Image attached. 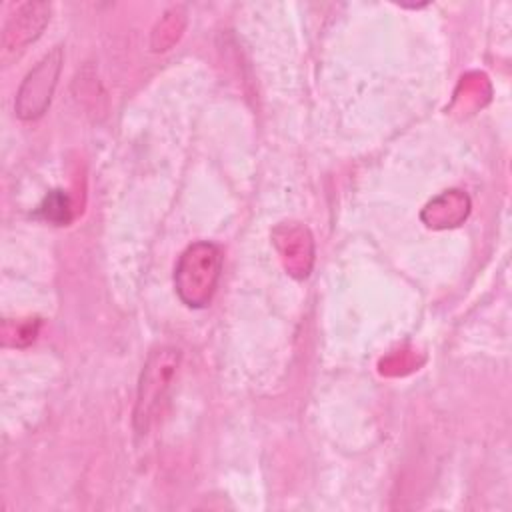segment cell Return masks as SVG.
<instances>
[{
  "instance_id": "6da1fadb",
  "label": "cell",
  "mask_w": 512,
  "mask_h": 512,
  "mask_svg": "<svg viewBox=\"0 0 512 512\" xmlns=\"http://www.w3.org/2000/svg\"><path fill=\"white\" fill-rule=\"evenodd\" d=\"M222 262L224 256L218 244L208 240L190 244L180 254L174 268V288L178 298L190 308L208 306L220 280Z\"/></svg>"
},
{
  "instance_id": "7a4b0ae2",
  "label": "cell",
  "mask_w": 512,
  "mask_h": 512,
  "mask_svg": "<svg viewBox=\"0 0 512 512\" xmlns=\"http://www.w3.org/2000/svg\"><path fill=\"white\" fill-rule=\"evenodd\" d=\"M182 354L174 346H160L148 354V360L140 372L136 406H134V428L138 434H146L162 412L168 394L174 386Z\"/></svg>"
},
{
  "instance_id": "3957f363",
  "label": "cell",
  "mask_w": 512,
  "mask_h": 512,
  "mask_svg": "<svg viewBox=\"0 0 512 512\" xmlns=\"http://www.w3.org/2000/svg\"><path fill=\"white\" fill-rule=\"evenodd\" d=\"M62 60V48L56 46L22 80L14 102V110L22 120H34L46 112L58 84Z\"/></svg>"
},
{
  "instance_id": "277c9868",
  "label": "cell",
  "mask_w": 512,
  "mask_h": 512,
  "mask_svg": "<svg viewBox=\"0 0 512 512\" xmlns=\"http://www.w3.org/2000/svg\"><path fill=\"white\" fill-rule=\"evenodd\" d=\"M50 20V4L44 2H26L20 4L8 18L2 34V54H16L24 50L30 42H34L46 22Z\"/></svg>"
},
{
  "instance_id": "5b68a950",
  "label": "cell",
  "mask_w": 512,
  "mask_h": 512,
  "mask_svg": "<svg viewBox=\"0 0 512 512\" xmlns=\"http://www.w3.org/2000/svg\"><path fill=\"white\" fill-rule=\"evenodd\" d=\"M38 214L54 224H66L70 220V204L62 190H52L38 208Z\"/></svg>"
}]
</instances>
